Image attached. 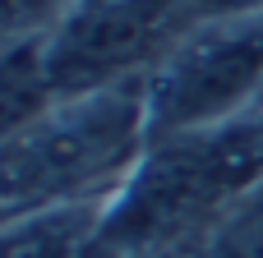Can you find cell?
<instances>
[{
	"label": "cell",
	"mask_w": 263,
	"mask_h": 258,
	"mask_svg": "<svg viewBox=\"0 0 263 258\" xmlns=\"http://www.w3.org/2000/svg\"><path fill=\"white\" fill-rule=\"evenodd\" d=\"M263 185V120L157 138L111 199L92 258H176Z\"/></svg>",
	"instance_id": "1"
},
{
	"label": "cell",
	"mask_w": 263,
	"mask_h": 258,
	"mask_svg": "<svg viewBox=\"0 0 263 258\" xmlns=\"http://www.w3.org/2000/svg\"><path fill=\"white\" fill-rule=\"evenodd\" d=\"M148 148V74L60 97L0 143L5 226L60 208H111Z\"/></svg>",
	"instance_id": "2"
},
{
	"label": "cell",
	"mask_w": 263,
	"mask_h": 258,
	"mask_svg": "<svg viewBox=\"0 0 263 258\" xmlns=\"http://www.w3.org/2000/svg\"><path fill=\"white\" fill-rule=\"evenodd\" d=\"M236 120H263V9L190 32L148 74L153 143Z\"/></svg>",
	"instance_id": "3"
},
{
	"label": "cell",
	"mask_w": 263,
	"mask_h": 258,
	"mask_svg": "<svg viewBox=\"0 0 263 258\" xmlns=\"http://www.w3.org/2000/svg\"><path fill=\"white\" fill-rule=\"evenodd\" d=\"M199 258H263V185L217 222Z\"/></svg>",
	"instance_id": "4"
},
{
	"label": "cell",
	"mask_w": 263,
	"mask_h": 258,
	"mask_svg": "<svg viewBox=\"0 0 263 258\" xmlns=\"http://www.w3.org/2000/svg\"><path fill=\"white\" fill-rule=\"evenodd\" d=\"M79 0H5V46H23V42H46Z\"/></svg>",
	"instance_id": "5"
}]
</instances>
